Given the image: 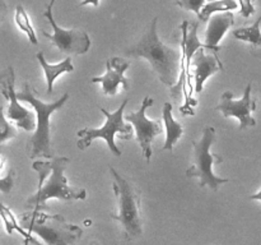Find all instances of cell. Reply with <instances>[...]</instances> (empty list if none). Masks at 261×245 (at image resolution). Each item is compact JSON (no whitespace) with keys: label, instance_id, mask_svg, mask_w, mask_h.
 Returning <instances> with one entry per match:
<instances>
[{"label":"cell","instance_id":"6da1fadb","mask_svg":"<svg viewBox=\"0 0 261 245\" xmlns=\"http://www.w3.org/2000/svg\"><path fill=\"white\" fill-rule=\"evenodd\" d=\"M70 160L68 157H54L50 161H35L33 170L38 174V189L25 202V206L33 211H40L48 199L60 201H83L87 197L84 189H76L69 185L65 178V170Z\"/></svg>","mask_w":261,"mask_h":245},{"label":"cell","instance_id":"7a4b0ae2","mask_svg":"<svg viewBox=\"0 0 261 245\" xmlns=\"http://www.w3.org/2000/svg\"><path fill=\"white\" fill-rule=\"evenodd\" d=\"M157 20L158 18L152 20L142 38L132 47L126 48L125 54L127 56L147 59L160 81L171 88L178 81L181 53L165 45L160 40L157 33Z\"/></svg>","mask_w":261,"mask_h":245},{"label":"cell","instance_id":"3957f363","mask_svg":"<svg viewBox=\"0 0 261 245\" xmlns=\"http://www.w3.org/2000/svg\"><path fill=\"white\" fill-rule=\"evenodd\" d=\"M17 97L19 101L28 102L36 111V132L32 137L28 139L27 152L28 157H43V158H54L53 150H51V138H50V116L56 110L61 109L69 100V93L65 92L60 100L58 101L46 104L38 100L33 93V89L31 88L30 83H24L23 89L17 92Z\"/></svg>","mask_w":261,"mask_h":245},{"label":"cell","instance_id":"277c9868","mask_svg":"<svg viewBox=\"0 0 261 245\" xmlns=\"http://www.w3.org/2000/svg\"><path fill=\"white\" fill-rule=\"evenodd\" d=\"M20 226L41 237L46 245H73L83 235L78 225L69 224L60 214H47L41 211L23 213Z\"/></svg>","mask_w":261,"mask_h":245},{"label":"cell","instance_id":"5b68a950","mask_svg":"<svg viewBox=\"0 0 261 245\" xmlns=\"http://www.w3.org/2000/svg\"><path fill=\"white\" fill-rule=\"evenodd\" d=\"M214 142H216V128L205 127L200 139L193 142V160H191V166L186 170V176L198 178L200 180L201 188L208 186L213 191H217L222 184L228 183V179L219 178L213 173V165L223 161L221 156L211 152Z\"/></svg>","mask_w":261,"mask_h":245},{"label":"cell","instance_id":"8992f818","mask_svg":"<svg viewBox=\"0 0 261 245\" xmlns=\"http://www.w3.org/2000/svg\"><path fill=\"white\" fill-rule=\"evenodd\" d=\"M114 183L112 189L117 199V212L111 214L124 227L129 237H139L143 235L142 216H140V197L132 183L122 178L114 167L110 166Z\"/></svg>","mask_w":261,"mask_h":245},{"label":"cell","instance_id":"52a82bcc","mask_svg":"<svg viewBox=\"0 0 261 245\" xmlns=\"http://www.w3.org/2000/svg\"><path fill=\"white\" fill-rule=\"evenodd\" d=\"M127 102H129V99H125L122 101L121 106L115 112H109L103 107H99L101 111L105 114V116H106V122H105L103 127L98 128V129H96V128H84V129L78 130L76 135L79 137V139L76 142V147L79 150L84 151L91 145V143L94 139L102 138V139L106 140L111 153H114L116 157H120L121 150L115 143V135L119 134L120 139L124 140H129L133 138L132 125L129 122H124V110L126 107Z\"/></svg>","mask_w":261,"mask_h":245},{"label":"cell","instance_id":"ba28073f","mask_svg":"<svg viewBox=\"0 0 261 245\" xmlns=\"http://www.w3.org/2000/svg\"><path fill=\"white\" fill-rule=\"evenodd\" d=\"M55 2L56 0H50V4L42 13L43 17L47 18L48 23L53 27L54 33L50 35L47 32H42V35L47 37L61 53L70 54V55H84L91 47V38L88 33L81 30H65L60 27L54 19L53 8Z\"/></svg>","mask_w":261,"mask_h":245},{"label":"cell","instance_id":"9c48e42d","mask_svg":"<svg viewBox=\"0 0 261 245\" xmlns=\"http://www.w3.org/2000/svg\"><path fill=\"white\" fill-rule=\"evenodd\" d=\"M154 100L150 99L149 96H145L142 102V106L138 111L130 112L124 117L127 122L133 124L135 129V135H137L138 143H139L140 148H142L143 156L145 157L147 162H149L152 158V143L157 135L162 133V127H161L160 121H154V120L148 119L145 111L153 106Z\"/></svg>","mask_w":261,"mask_h":245},{"label":"cell","instance_id":"30bf717a","mask_svg":"<svg viewBox=\"0 0 261 245\" xmlns=\"http://www.w3.org/2000/svg\"><path fill=\"white\" fill-rule=\"evenodd\" d=\"M14 81L15 74L14 69L12 66H8L7 69H4L0 73L2 93L9 102L7 109V116L12 121H14L18 128H22V129L27 130V132H32L36 128L35 115L18 102L17 92L14 89Z\"/></svg>","mask_w":261,"mask_h":245},{"label":"cell","instance_id":"8fae6325","mask_svg":"<svg viewBox=\"0 0 261 245\" xmlns=\"http://www.w3.org/2000/svg\"><path fill=\"white\" fill-rule=\"evenodd\" d=\"M251 89L252 84L249 83L245 88L244 96L240 100H234L232 92H223L221 100H219V104L214 107V110L221 112L224 117H237L240 120V130H244L249 127H255L256 120L251 116V112L256 109V104L251 97Z\"/></svg>","mask_w":261,"mask_h":245},{"label":"cell","instance_id":"7c38bea8","mask_svg":"<svg viewBox=\"0 0 261 245\" xmlns=\"http://www.w3.org/2000/svg\"><path fill=\"white\" fill-rule=\"evenodd\" d=\"M130 61L124 60L121 58H111L106 63V73L102 77H93L91 83H101L103 93L107 96H115L117 93V88L121 84L125 91H130V79L124 76L125 71L130 68Z\"/></svg>","mask_w":261,"mask_h":245},{"label":"cell","instance_id":"4fadbf2b","mask_svg":"<svg viewBox=\"0 0 261 245\" xmlns=\"http://www.w3.org/2000/svg\"><path fill=\"white\" fill-rule=\"evenodd\" d=\"M191 66L194 68V81H195V92L200 93L204 89V83L211 76L217 71L223 70V64L219 60L218 55L208 48H199L193 58Z\"/></svg>","mask_w":261,"mask_h":245},{"label":"cell","instance_id":"5bb4252c","mask_svg":"<svg viewBox=\"0 0 261 245\" xmlns=\"http://www.w3.org/2000/svg\"><path fill=\"white\" fill-rule=\"evenodd\" d=\"M234 24V15L231 12L216 13L208 20L205 32V45L208 50L218 53L221 50L219 42L226 35L227 31Z\"/></svg>","mask_w":261,"mask_h":245},{"label":"cell","instance_id":"9a60e30c","mask_svg":"<svg viewBox=\"0 0 261 245\" xmlns=\"http://www.w3.org/2000/svg\"><path fill=\"white\" fill-rule=\"evenodd\" d=\"M162 117L163 122L166 125V140L163 144V151H172L175 143L182 137L184 134V128L180 122L175 120L172 115V104L170 102H165L162 109Z\"/></svg>","mask_w":261,"mask_h":245},{"label":"cell","instance_id":"2e32d148","mask_svg":"<svg viewBox=\"0 0 261 245\" xmlns=\"http://www.w3.org/2000/svg\"><path fill=\"white\" fill-rule=\"evenodd\" d=\"M36 58H37V60L40 61V65L42 66L43 73H45L46 83H47V94L53 93L54 82H55V79L58 78L60 74L71 73V71H74V66L73 64H71V59L69 58V56L65 59V60L60 61L59 64L47 63L42 53H37Z\"/></svg>","mask_w":261,"mask_h":245},{"label":"cell","instance_id":"e0dca14e","mask_svg":"<svg viewBox=\"0 0 261 245\" xmlns=\"http://www.w3.org/2000/svg\"><path fill=\"white\" fill-rule=\"evenodd\" d=\"M0 217H2V219L4 221L5 230H7L8 234L10 235V234H13L14 231H17V232H19L23 237H24L25 244H30L31 242V244H33V245H41L40 242H37L35 239H33L32 235H31L27 230L23 229L20 225H18V222H17V219H15L13 212L10 211L7 206H4L3 203H0Z\"/></svg>","mask_w":261,"mask_h":245},{"label":"cell","instance_id":"ac0fdd59","mask_svg":"<svg viewBox=\"0 0 261 245\" xmlns=\"http://www.w3.org/2000/svg\"><path fill=\"white\" fill-rule=\"evenodd\" d=\"M237 7H239V4H237L236 0H216V2H211L201 8L198 19L201 20V22H208L209 18L216 14V13L229 12V10L237 9Z\"/></svg>","mask_w":261,"mask_h":245},{"label":"cell","instance_id":"d6986e66","mask_svg":"<svg viewBox=\"0 0 261 245\" xmlns=\"http://www.w3.org/2000/svg\"><path fill=\"white\" fill-rule=\"evenodd\" d=\"M14 19H15V24L18 26L22 32L25 33V36L28 37L30 42L32 45H38V40H37V36H36V31L33 28L32 23H31L30 17H28L27 12H25L24 8L22 5H17L15 8V15H14Z\"/></svg>","mask_w":261,"mask_h":245},{"label":"cell","instance_id":"ffe728a7","mask_svg":"<svg viewBox=\"0 0 261 245\" xmlns=\"http://www.w3.org/2000/svg\"><path fill=\"white\" fill-rule=\"evenodd\" d=\"M260 24H261V15L256 19V22L254 23L250 27H242L237 28L233 31V36L237 40L246 41L250 42L254 46H261V31H260Z\"/></svg>","mask_w":261,"mask_h":245},{"label":"cell","instance_id":"44dd1931","mask_svg":"<svg viewBox=\"0 0 261 245\" xmlns=\"http://www.w3.org/2000/svg\"><path fill=\"white\" fill-rule=\"evenodd\" d=\"M17 137V129L5 119L4 110L0 106V144Z\"/></svg>","mask_w":261,"mask_h":245},{"label":"cell","instance_id":"7402d4cb","mask_svg":"<svg viewBox=\"0 0 261 245\" xmlns=\"http://www.w3.org/2000/svg\"><path fill=\"white\" fill-rule=\"evenodd\" d=\"M204 2L205 0H176L177 5L180 8L185 10H191V12L195 13L196 15H199L201 8L204 7Z\"/></svg>","mask_w":261,"mask_h":245},{"label":"cell","instance_id":"603a6c76","mask_svg":"<svg viewBox=\"0 0 261 245\" xmlns=\"http://www.w3.org/2000/svg\"><path fill=\"white\" fill-rule=\"evenodd\" d=\"M14 176L15 171L10 170L4 178H0V191L4 194H9L14 186Z\"/></svg>","mask_w":261,"mask_h":245},{"label":"cell","instance_id":"cb8c5ba5","mask_svg":"<svg viewBox=\"0 0 261 245\" xmlns=\"http://www.w3.org/2000/svg\"><path fill=\"white\" fill-rule=\"evenodd\" d=\"M239 2H240V7H241L240 14L245 18H249L250 15L255 12L254 0H239Z\"/></svg>","mask_w":261,"mask_h":245},{"label":"cell","instance_id":"d4e9b609","mask_svg":"<svg viewBox=\"0 0 261 245\" xmlns=\"http://www.w3.org/2000/svg\"><path fill=\"white\" fill-rule=\"evenodd\" d=\"M8 13V7H7V3L5 0H0V23L4 20L5 15Z\"/></svg>","mask_w":261,"mask_h":245},{"label":"cell","instance_id":"484cf974","mask_svg":"<svg viewBox=\"0 0 261 245\" xmlns=\"http://www.w3.org/2000/svg\"><path fill=\"white\" fill-rule=\"evenodd\" d=\"M99 0H82L81 7H84V5H93V7H98Z\"/></svg>","mask_w":261,"mask_h":245},{"label":"cell","instance_id":"4316f807","mask_svg":"<svg viewBox=\"0 0 261 245\" xmlns=\"http://www.w3.org/2000/svg\"><path fill=\"white\" fill-rule=\"evenodd\" d=\"M250 199H252V201H260L261 202V189L257 191L256 194H252V195L250 197Z\"/></svg>","mask_w":261,"mask_h":245},{"label":"cell","instance_id":"83f0119b","mask_svg":"<svg viewBox=\"0 0 261 245\" xmlns=\"http://www.w3.org/2000/svg\"><path fill=\"white\" fill-rule=\"evenodd\" d=\"M4 162H5V158L3 157V156H0V170H2L3 166H4Z\"/></svg>","mask_w":261,"mask_h":245},{"label":"cell","instance_id":"f1b7e54d","mask_svg":"<svg viewBox=\"0 0 261 245\" xmlns=\"http://www.w3.org/2000/svg\"><path fill=\"white\" fill-rule=\"evenodd\" d=\"M260 104H261V94H260Z\"/></svg>","mask_w":261,"mask_h":245},{"label":"cell","instance_id":"f546056e","mask_svg":"<svg viewBox=\"0 0 261 245\" xmlns=\"http://www.w3.org/2000/svg\"><path fill=\"white\" fill-rule=\"evenodd\" d=\"M23 245H24V244H23Z\"/></svg>","mask_w":261,"mask_h":245}]
</instances>
